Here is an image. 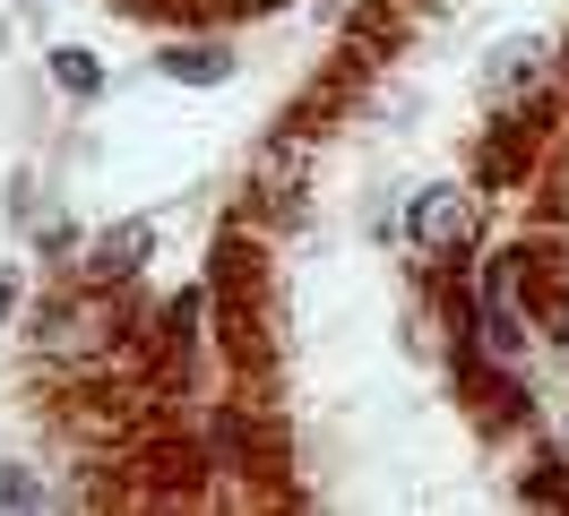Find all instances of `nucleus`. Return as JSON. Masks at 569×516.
I'll list each match as a JSON object with an SVG mask.
<instances>
[{
    "label": "nucleus",
    "mask_w": 569,
    "mask_h": 516,
    "mask_svg": "<svg viewBox=\"0 0 569 516\" xmlns=\"http://www.w3.org/2000/svg\"><path fill=\"white\" fill-rule=\"evenodd\" d=\"M406 233L423 241L431 259H458L466 241H475V199H466L458 181H431V190H415V206H406Z\"/></svg>",
    "instance_id": "1"
},
{
    "label": "nucleus",
    "mask_w": 569,
    "mask_h": 516,
    "mask_svg": "<svg viewBox=\"0 0 569 516\" xmlns=\"http://www.w3.org/2000/svg\"><path fill=\"white\" fill-rule=\"evenodd\" d=\"M543 69H552V43H543V34H500L492 52H483V95L518 103V95L543 87Z\"/></svg>",
    "instance_id": "2"
},
{
    "label": "nucleus",
    "mask_w": 569,
    "mask_h": 516,
    "mask_svg": "<svg viewBox=\"0 0 569 516\" xmlns=\"http://www.w3.org/2000/svg\"><path fill=\"white\" fill-rule=\"evenodd\" d=\"M483 344H492L500 362H518V353H527V318H518V259H492V275H483Z\"/></svg>",
    "instance_id": "3"
},
{
    "label": "nucleus",
    "mask_w": 569,
    "mask_h": 516,
    "mask_svg": "<svg viewBox=\"0 0 569 516\" xmlns=\"http://www.w3.org/2000/svg\"><path fill=\"white\" fill-rule=\"evenodd\" d=\"M164 78H173V87H224V78H233V52H224V43H173V52H164Z\"/></svg>",
    "instance_id": "4"
},
{
    "label": "nucleus",
    "mask_w": 569,
    "mask_h": 516,
    "mask_svg": "<svg viewBox=\"0 0 569 516\" xmlns=\"http://www.w3.org/2000/svg\"><path fill=\"white\" fill-rule=\"evenodd\" d=\"M147 241H156L147 224H112V233H96V250H87V267H96V275H130V267L147 259Z\"/></svg>",
    "instance_id": "5"
},
{
    "label": "nucleus",
    "mask_w": 569,
    "mask_h": 516,
    "mask_svg": "<svg viewBox=\"0 0 569 516\" xmlns=\"http://www.w3.org/2000/svg\"><path fill=\"white\" fill-rule=\"evenodd\" d=\"M52 78H61V95H96V87H104V61H96V52H78V43H52Z\"/></svg>",
    "instance_id": "6"
},
{
    "label": "nucleus",
    "mask_w": 569,
    "mask_h": 516,
    "mask_svg": "<svg viewBox=\"0 0 569 516\" xmlns=\"http://www.w3.org/2000/svg\"><path fill=\"white\" fill-rule=\"evenodd\" d=\"M87 327H96V310H78V302H70V310H52L36 336L52 344V353H87Z\"/></svg>",
    "instance_id": "7"
},
{
    "label": "nucleus",
    "mask_w": 569,
    "mask_h": 516,
    "mask_svg": "<svg viewBox=\"0 0 569 516\" xmlns=\"http://www.w3.org/2000/svg\"><path fill=\"white\" fill-rule=\"evenodd\" d=\"M164 327H173V336H190V327H199V293H173V310H164Z\"/></svg>",
    "instance_id": "8"
},
{
    "label": "nucleus",
    "mask_w": 569,
    "mask_h": 516,
    "mask_svg": "<svg viewBox=\"0 0 569 516\" xmlns=\"http://www.w3.org/2000/svg\"><path fill=\"white\" fill-rule=\"evenodd\" d=\"M0 499H9V508H27V499H36V482L18 474V465H0Z\"/></svg>",
    "instance_id": "9"
},
{
    "label": "nucleus",
    "mask_w": 569,
    "mask_h": 516,
    "mask_svg": "<svg viewBox=\"0 0 569 516\" xmlns=\"http://www.w3.org/2000/svg\"><path fill=\"white\" fill-rule=\"evenodd\" d=\"M9 310H18V275H0V318H9Z\"/></svg>",
    "instance_id": "10"
}]
</instances>
